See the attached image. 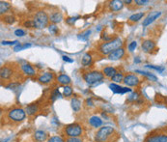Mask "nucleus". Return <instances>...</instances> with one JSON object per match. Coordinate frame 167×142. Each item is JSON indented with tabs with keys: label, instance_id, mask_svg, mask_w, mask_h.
Here are the masks:
<instances>
[{
	"label": "nucleus",
	"instance_id": "f257e3e1",
	"mask_svg": "<svg viewBox=\"0 0 167 142\" xmlns=\"http://www.w3.org/2000/svg\"><path fill=\"white\" fill-rule=\"evenodd\" d=\"M119 133L115 131L114 128L102 127L101 128L95 136V141L96 142H116L119 139Z\"/></svg>",
	"mask_w": 167,
	"mask_h": 142
},
{
	"label": "nucleus",
	"instance_id": "f03ea898",
	"mask_svg": "<svg viewBox=\"0 0 167 142\" xmlns=\"http://www.w3.org/2000/svg\"><path fill=\"white\" fill-rule=\"evenodd\" d=\"M122 45H123V41L120 38L116 37L112 41L102 43L101 45H100V46L98 47V52H100L101 55H107L108 56L110 53H112L114 50L120 49Z\"/></svg>",
	"mask_w": 167,
	"mask_h": 142
},
{
	"label": "nucleus",
	"instance_id": "7ed1b4c3",
	"mask_svg": "<svg viewBox=\"0 0 167 142\" xmlns=\"http://www.w3.org/2000/svg\"><path fill=\"white\" fill-rule=\"evenodd\" d=\"M34 24H35V28L38 29H42L47 26V23H49V18L47 14L45 11H39L35 14L34 19H32Z\"/></svg>",
	"mask_w": 167,
	"mask_h": 142
},
{
	"label": "nucleus",
	"instance_id": "20e7f679",
	"mask_svg": "<svg viewBox=\"0 0 167 142\" xmlns=\"http://www.w3.org/2000/svg\"><path fill=\"white\" fill-rule=\"evenodd\" d=\"M103 78H105V75L100 71H91V72H87L83 75V80L89 85L100 82Z\"/></svg>",
	"mask_w": 167,
	"mask_h": 142
},
{
	"label": "nucleus",
	"instance_id": "39448f33",
	"mask_svg": "<svg viewBox=\"0 0 167 142\" xmlns=\"http://www.w3.org/2000/svg\"><path fill=\"white\" fill-rule=\"evenodd\" d=\"M144 142H167V131L165 130H160L154 131L146 137Z\"/></svg>",
	"mask_w": 167,
	"mask_h": 142
},
{
	"label": "nucleus",
	"instance_id": "423d86ee",
	"mask_svg": "<svg viewBox=\"0 0 167 142\" xmlns=\"http://www.w3.org/2000/svg\"><path fill=\"white\" fill-rule=\"evenodd\" d=\"M65 132L69 137H78L82 135V127L77 123L70 124L65 127Z\"/></svg>",
	"mask_w": 167,
	"mask_h": 142
},
{
	"label": "nucleus",
	"instance_id": "0eeeda50",
	"mask_svg": "<svg viewBox=\"0 0 167 142\" xmlns=\"http://www.w3.org/2000/svg\"><path fill=\"white\" fill-rule=\"evenodd\" d=\"M25 117H26V112L22 108L15 107L11 109L8 112V118L14 122H21L25 119Z\"/></svg>",
	"mask_w": 167,
	"mask_h": 142
},
{
	"label": "nucleus",
	"instance_id": "6e6552de",
	"mask_svg": "<svg viewBox=\"0 0 167 142\" xmlns=\"http://www.w3.org/2000/svg\"><path fill=\"white\" fill-rule=\"evenodd\" d=\"M161 15V12H160V11H154L152 13H150L148 17L143 20V26L147 27L148 25L151 24V23H153L156 19L160 18Z\"/></svg>",
	"mask_w": 167,
	"mask_h": 142
},
{
	"label": "nucleus",
	"instance_id": "1a4fd4ad",
	"mask_svg": "<svg viewBox=\"0 0 167 142\" xmlns=\"http://www.w3.org/2000/svg\"><path fill=\"white\" fill-rule=\"evenodd\" d=\"M126 85L128 86H137L140 83L139 78L135 75H126L124 77V81H123Z\"/></svg>",
	"mask_w": 167,
	"mask_h": 142
},
{
	"label": "nucleus",
	"instance_id": "9d476101",
	"mask_svg": "<svg viewBox=\"0 0 167 142\" xmlns=\"http://www.w3.org/2000/svg\"><path fill=\"white\" fill-rule=\"evenodd\" d=\"M109 88L111 89L114 94H125V93H130L131 92V89L128 88V87H122V86L118 85V84H115V83H111L109 85Z\"/></svg>",
	"mask_w": 167,
	"mask_h": 142
},
{
	"label": "nucleus",
	"instance_id": "9b49d317",
	"mask_svg": "<svg viewBox=\"0 0 167 142\" xmlns=\"http://www.w3.org/2000/svg\"><path fill=\"white\" fill-rule=\"evenodd\" d=\"M142 50L146 53H151L156 49V43L153 40H145L142 43Z\"/></svg>",
	"mask_w": 167,
	"mask_h": 142
},
{
	"label": "nucleus",
	"instance_id": "f8f14e48",
	"mask_svg": "<svg viewBox=\"0 0 167 142\" xmlns=\"http://www.w3.org/2000/svg\"><path fill=\"white\" fill-rule=\"evenodd\" d=\"M54 80V74L52 73H44L38 77V81L43 84H49Z\"/></svg>",
	"mask_w": 167,
	"mask_h": 142
},
{
	"label": "nucleus",
	"instance_id": "ddd939ff",
	"mask_svg": "<svg viewBox=\"0 0 167 142\" xmlns=\"http://www.w3.org/2000/svg\"><path fill=\"white\" fill-rule=\"evenodd\" d=\"M123 7L124 1H121V0H113L109 2V10L111 12H119L123 9Z\"/></svg>",
	"mask_w": 167,
	"mask_h": 142
},
{
	"label": "nucleus",
	"instance_id": "4468645a",
	"mask_svg": "<svg viewBox=\"0 0 167 142\" xmlns=\"http://www.w3.org/2000/svg\"><path fill=\"white\" fill-rule=\"evenodd\" d=\"M13 75H14V71L9 66H4L1 68V71H0L1 78H4V80H10Z\"/></svg>",
	"mask_w": 167,
	"mask_h": 142
},
{
	"label": "nucleus",
	"instance_id": "2eb2a0df",
	"mask_svg": "<svg viewBox=\"0 0 167 142\" xmlns=\"http://www.w3.org/2000/svg\"><path fill=\"white\" fill-rule=\"evenodd\" d=\"M124 55H125V49L123 47H120V49L114 50L112 53H110L107 57L109 60H119V59H121Z\"/></svg>",
	"mask_w": 167,
	"mask_h": 142
},
{
	"label": "nucleus",
	"instance_id": "dca6fc26",
	"mask_svg": "<svg viewBox=\"0 0 167 142\" xmlns=\"http://www.w3.org/2000/svg\"><path fill=\"white\" fill-rule=\"evenodd\" d=\"M21 70H22L23 73H24L25 75H29V76H33V75H36L35 69L30 64H23L21 66Z\"/></svg>",
	"mask_w": 167,
	"mask_h": 142
},
{
	"label": "nucleus",
	"instance_id": "f3484780",
	"mask_svg": "<svg viewBox=\"0 0 167 142\" xmlns=\"http://www.w3.org/2000/svg\"><path fill=\"white\" fill-rule=\"evenodd\" d=\"M89 124L94 128H100L102 125V120L98 116H92L89 119Z\"/></svg>",
	"mask_w": 167,
	"mask_h": 142
},
{
	"label": "nucleus",
	"instance_id": "a211bd4d",
	"mask_svg": "<svg viewBox=\"0 0 167 142\" xmlns=\"http://www.w3.org/2000/svg\"><path fill=\"white\" fill-rule=\"evenodd\" d=\"M102 73H103V75H105L106 77L112 78L117 74V71L113 67H105V69H103V72Z\"/></svg>",
	"mask_w": 167,
	"mask_h": 142
},
{
	"label": "nucleus",
	"instance_id": "6ab92c4d",
	"mask_svg": "<svg viewBox=\"0 0 167 142\" xmlns=\"http://www.w3.org/2000/svg\"><path fill=\"white\" fill-rule=\"evenodd\" d=\"M49 19L53 24H55V23H59L63 19V15L60 12H55V13L50 15Z\"/></svg>",
	"mask_w": 167,
	"mask_h": 142
},
{
	"label": "nucleus",
	"instance_id": "aec40b11",
	"mask_svg": "<svg viewBox=\"0 0 167 142\" xmlns=\"http://www.w3.org/2000/svg\"><path fill=\"white\" fill-rule=\"evenodd\" d=\"M34 137L37 141L39 142H44L46 140L47 138V135L44 131H37L35 133H34Z\"/></svg>",
	"mask_w": 167,
	"mask_h": 142
},
{
	"label": "nucleus",
	"instance_id": "412c9836",
	"mask_svg": "<svg viewBox=\"0 0 167 142\" xmlns=\"http://www.w3.org/2000/svg\"><path fill=\"white\" fill-rule=\"evenodd\" d=\"M38 105L37 104H32V105H29L26 109H25V112L27 113V115L29 116H32L35 115L38 112Z\"/></svg>",
	"mask_w": 167,
	"mask_h": 142
},
{
	"label": "nucleus",
	"instance_id": "4be33fe9",
	"mask_svg": "<svg viewBox=\"0 0 167 142\" xmlns=\"http://www.w3.org/2000/svg\"><path fill=\"white\" fill-rule=\"evenodd\" d=\"M57 81H58L60 84H62V85L67 86V85H69V84L71 83V78H70L67 75L62 74V75H60L57 77Z\"/></svg>",
	"mask_w": 167,
	"mask_h": 142
},
{
	"label": "nucleus",
	"instance_id": "5701e85b",
	"mask_svg": "<svg viewBox=\"0 0 167 142\" xmlns=\"http://www.w3.org/2000/svg\"><path fill=\"white\" fill-rule=\"evenodd\" d=\"M71 108L74 109V111L78 112L79 110H80V107H81V101H79L78 99H76V98L71 99Z\"/></svg>",
	"mask_w": 167,
	"mask_h": 142
},
{
	"label": "nucleus",
	"instance_id": "b1692460",
	"mask_svg": "<svg viewBox=\"0 0 167 142\" xmlns=\"http://www.w3.org/2000/svg\"><path fill=\"white\" fill-rule=\"evenodd\" d=\"M92 60H93L92 55L88 52V53L84 54V56H83V58H82V60H81V64H82V66L87 67V66L91 65Z\"/></svg>",
	"mask_w": 167,
	"mask_h": 142
},
{
	"label": "nucleus",
	"instance_id": "393cba45",
	"mask_svg": "<svg viewBox=\"0 0 167 142\" xmlns=\"http://www.w3.org/2000/svg\"><path fill=\"white\" fill-rule=\"evenodd\" d=\"M11 9V4L6 1H0V14H6Z\"/></svg>",
	"mask_w": 167,
	"mask_h": 142
},
{
	"label": "nucleus",
	"instance_id": "a878e982",
	"mask_svg": "<svg viewBox=\"0 0 167 142\" xmlns=\"http://www.w3.org/2000/svg\"><path fill=\"white\" fill-rule=\"evenodd\" d=\"M143 17H144V13H136V14H133L132 15H131L129 20L131 22H137L139 21Z\"/></svg>",
	"mask_w": 167,
	"mask_h": 142
},
{
	"label": "nucleus",
	"instance_id": "bb28decb",
	"mask_svg": "<svg viewBox=\"0 0 167 142\" xmlns=\"http://www.w3.org/2000/svg\"><path fill=\"white\" fill-rule=\"evenodd\" d=\"M135 73H138V74H140V75H145V76H147L148 78H150V80H153V81H156V80H157V77H156V75H152V74H150V73L142 72V71H139V70L135 71Z\"/></svg>",
	"mask_w": 167,
	"mask_h": 142
},
{
	"label": "nucleus",
	"instance_id": "cd10ccee",
	"mask_svg": "<svg viewBox=\"0 0 167 142\" xmlns=\"http://www.w3.org/2000/svg\"><path fill=\"white\" fill-rule=\"evenodd\" d=\"M124 75L122 73H117L111 80H112V81H114L115 83H119V82H122L124 81Z\"/></svg>",
	"mask_w": 167,
	"mask_h": 142
},
{
	"label": "nucleus",
	"instance_id": "c85d7f7f",
	"mask_svg": "<svg viewBox=\"0 0 167 142\" xmlns=\"http://www.w3.org/2000/svg\"><path fill=\"white\" fill-rule=\"evenodd\" d=\"M3 20L5 23H7V24H13V23L15 21V19L12 15H4Z\"/></svg>",
	"mask_w": 167,
	"mask_h": 142
},
{
	"label": "nucleus",
	"instance_id": "c756f323",
	"mask_svg": "<svg viewBox=\"0 0 167 142\" xmlns=\"http://www.w3.org/2000/svg\"><path fill=\"white\" fill-rule=\"evenodd\" d=\"M30 46H31L30 44H25V45H21L20 44H19V45H17L14 47V50H15V51H19V50L27 49V47H30Z\"/></svg>",
	"mask_w": 167,
	"mask_h": 142
},
{
	"label": "nucleus",
	"instance_id": "7c9ffc66",
	"mask_svg": "<svg viewBox=\"0 0 167 142\" xmlns=\"http://www.w3.org/2000/svg\"><path fill=\"white\" fill-rule=\"evenodd\" d=\"M63 94H64L65 97H70L73 95V88L71 87V86H65L64 87V92H63Z\"/></svg>",
	"mask_w": 167,
	"mask_h": 142
},
{
	"label": "nucleus",
	"instance_id": "2f4dec72",
	"mask_svg": "<svg viewBox=\"0 0 167 142\" xmlns=\"http://www.w3.org/2000/svg\"><path fill=\"white\" fill-rule=\"evenodd\" d=\"M46 142H65V141L62 137H60L58 136H51L50 138L47 139Z\"/></svg>",
	"mask_w": 167,
	"mask_h": 142
},
{
	"label": "nucleus",
	"instance_id": "473e14b6",
	"mask_svg": "<svg viewBox=\"0 0 167 142\" xmlns=\"http://www.w3.org/2000/svg\"><path fill=\"white\" fill-rule=\"evenodd\" d=\"M59 97H60L59 89H55V90L51 93V95H50V100H51V101H54L55 100H56L57 98H59Z\"/></svg>",
	"mask_w": 167,
	"mask_h": 142
},
{
	"label": "nucleus",
	"instance_id": "72a5a7b5",
	"mask_svg": "<svg viewBox=\"0 0 167 142\" xmlns=\"http://www.w3.org/2000/svg\"><path fill=\"white\" fill-rule=\"evenodd\" d=\"M90 34H91V30H86L84 33L78 35V39H81V40H87V39L89 38Z\"/></svg>",
	"mask_w": 167,
	"mask_h": 142
},
{
	"label": "nucleus",
	"instance_id": "f704fd0d",
	"mask_svg": "<svg viewBox=\"0 0 167 142\" xmlns=\"http://www.w3.org/2000/svg\"><path fill=\"white\" fill-rule=\"evenodd\" d=\"M138 99H139V94L137 92H133L128 98V101H138Z\"/></svg>",
	"mask_w": 167,
	"mask_h": 142
},
{
	"label": "nucleus",
	"instance_id": "c9c22d12",
	"mask_svg": "<svg viewBox=\"0 0 167 142\" xmlns=\"http://www.w3.org/2000/svg\"><path fill=\"white\" fill-rule=\"evenodd\" d=\"M79 19V17H71V18H68L66 19V22H67V24L69 25H74V23Z\"/></svg>",
	"mask_w": 167,
	"mask_h": 142
},
{
	"label": "nucleus",
	"instance_id": "e433bc0d",
	"mask_svg": "<svg viewBox=\"0 0 167 142\" xmlns=\"http://www.w3.org/2000/svg\"><path fill=\"white\" fill-rule=\"evenodd\" d=\"M49 32H50L52 35H56L57 32H58V28H57V26L55 25V24L49 25Z\"/></svg>",
	"mask_w": 167,
	"mask_h": 142
},
{
	"label": "nucleus",
	"instance_id": "4c0bfd02",
	"mask_svg": "<svg viewBox=\"0 0 167 142\" xmlns=\"http://www.w3.org/2000/svg\"><path fill=\"white\" fill-rule=\"evenodd\" d=\"M6 87L8 89H11V90H15L18 87H19V82H13V83H10L9 85H7Z\"/></svg>",
	"mask_w": 167,
	"mask_h": 142
},
{
	"label": "nucleus",
	"instance_id": "58836bf2",
	"mask_svg": "<svg viewBox=\"0 0 167 142\" xmlns=\"http://www.w3.org/2000/svg\"><path fill=\"white\" fill-rule=\"evenodd\" d=\"M146 67H148L150 69H154V70L157 71V72H160V73H162L164 71L163 67H156V66H152V65H146Z\"/></svg>",
	"mask_w": 167,
	"mask_h": 142
},
{
	"label": "nucleus",
	"instance_id": "ea45409f",
	"mask_svg": "<svg viewBox=\"0 0 167 142\" xmlns=\"http://www.w3.org/2000/svg\"><path fill=\"white\" fill-rule=\"evenodd\" d=\"M15 36H19V37H22L25 35V31L22 30V29H17L15 31Z\"/></svg>",
	"mask_w": 167,
	"mask_h": 142
},
{
	"label": "nucleus",
	"instance_id": "a19ab883",
	"mask_svg": "<svg viewBox=\"0 0 167 142\" xmlns=\"http://www.w3.org/2000/svg\"><path fill=\"white\" fill-rule=\"evenodd\" d=\"M24 26L27 28H35V24L33 20H27L26 22H24Z\"/></svg>",
	"mask_w": 167,
	"mask_h": 142
},
{
	"label": "nucleus",
	"instance_id": "79ce46f5",
	"mask_svg": "<svg viewBox=\"0 0 167 142\" xmlns=\"http://www.w3.org/2000/svg\"><path fill=\"white\" fill-rule=\"evenodd\" d=\"M137 46V43L135 42V41H133V42H131L130 45H129V46H128V49H129V50L130 51H133L134 49H135V47Z\"/></svg>",
	"mask_w": 167,
	"mask_h": 142
},
{
	"label": "nucleus",
	"instance_id": "37998d69",
	"mask_svg": "<svg viewBox=\"0 0 167 142\" xmlns=\"http://www.w3.org/2000/svg\"><path fill=\"white\" fill-rule=\"evenodd\" d=\"M134 3H136V4L139 5V6H143V5L148 4L149 1H148V0H135Z\"/></svg>",
	"mask_w": 167,
	"mask_h": 142
},
{
	"label": "nucleus",
	"instance_id": "c03bdc74",
	"mask_svg": "<svg viewBox=\"0 0 167 142\" xmlns=\"http://www.w3.org/2000/svg\"><path fill=\"white\" fill-rule=\"evenodd\" d=\"M65 142H83V141L77 137H69Z\"/></svg>",
	"mask_w": 167,
	"mask_h": 142
},
{
	"label": "nucleus",
	"instance_id": "a18cd8bd",
	"mask_svg": "<svg viewBox=\"0 0 167 142\" xmlns=\"http://www.w3.org/2000/svg\"><path fill=\"white\" fill-rule=\"evenodd\" d=\"M2 45H19L18 41H2Z\"/></svg>",
	"mask_w": 167,
	"mask_h": 142
},
{
	"label": "nucleus",
	"instance_id": "49530a36",
	"mask_svg": "<svg viewBox=\"0 0 167 142\" xmlns=\"http://www.w3.org/2000/svg\"><path fill=\"white\" fill-rule=\"evenodd\" d=\"M62 58H63V60H64V61H66V62H69V63H73V62H74V60H73V59H71L70 57L66 56V55H64V56H63Z\"/></svg>",
	"mask_w": 167,
	"mask_h": 142
},
{
	"label": "nucleus",
	"instance_id": "de8ad7c7",
	"mask_svg": "<svg viewBox=\"0 0 167 142\" xmlns=\"http://www.w3.org/2000/svg\"><path fill=\"white\" fill-rule=\"evenodd\" d=\"M86 102H87V105H88L93 106V102H92V100H91V99H88V100L86 101Z\"/></svg>",
	"mask_w": 167,
	"mask_h": 142
},
{
	"label": "nucleus",
	"instance_id": "09e8293b",
	"mask_svg": "<svg viewBox=\"0 0 167 142\" xmlns=\"http://www.w3.org/2000/svg\"><path fill=\"white\" fill-rule=\"evenodd\" d=\"M131 2H132L131 0H126V1H124V3H126V4H130Z\"/></svg>",
	"mask_w": 167,
	"mask_h": 142
},
{
	"label": "nucleus",
	"instance_id": "8fccbe9b",
	"mask_svg": "<svg viewBox=\"0 0 167 142\" xmlns=\"http://www.w3.org/2000/svg\"><path fill=\"white\" fill-rule=\"evenodd\" d=\"M135 62H136V63H139V62H140V60H139V59H136V60H135Z\"/></svg>",
	"mask_w": 167,
	"mask_h": 142
}]
</instances>
